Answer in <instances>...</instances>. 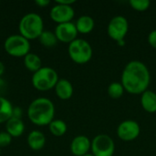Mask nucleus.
Returning <instances> with one entry per match:
<instances>
[{
  "label": "nucleus",
  "instance_id": "4be33fe9",
  "mask_svg": "<svg viewBox=\"0 0 156 156\" xmlns=\"http://www.w3.org/2000/svg\"><path fill=\"white\" fill-rule=\"evenodd\" d=\"M124 88L122 84V82H112L108 87V94L112 99H119L123 95Z\"/></svg>",
  "mask_w": 156,
  "mask_h": 156
},
{
  "label": "nucleus",
  "instance_id": "7ed1b4c3",
  "mask_svg": "<svg viewBox=\"0 0 156 156\" xmlns=\"http://www.w3.org/2000/svg\"><path fill=\"white\" fill-rule=\"evenodd\" d=\"M18 29L20 35L27 40L38 38L44 31L43 19L38 14L28 13L21 18Z\"/></svg>",
  "mask_w": 156,
  "mask_h": 156
},
{
  "label": "nucleus",
  "instance_id": "2f4dec72",
  "mask_svg": "<svg viewBox=\"0 0 156 156\" xmlns=\"http://www.w3.org/2000/svg\"><path fill=\"white\" fill-rule=\"evenodd\" d=\"M0 153H1V148H0Z\"/></svg>",
  "mask_w": 156,
  "mask_h": 156
},
{
  "label": "nucleus",
  "instance_id": "39448f33",
  "mask_svg": "<svg viewBox=\"0 0 156 156\" xmlns=\"http://www.w3.org/2000/svg\"><path fill=\"white\" fill-rule=\"evenodd\" d=\"M68 51L70 58L78 64L89 62L91 59L93 53L90 44L82 38H76L69 43Z\"/></svg>",
  "mask_w": 156,
  "mask_h": 156
},
{
  "label": "nucleus",
  "instance_id": "9b49d317",
  "mask_svg": "<svg viewBox=\"0 0 156 156\" xmlns=\"http://www.w3.org/2000/svg\"><path fill=\"white\" fill-rule=\"evenodd\" d=\"M54 33L58 41L69 44L77 38L79 32L74 23L68 22V23L58 24Z\"/></svg>",
  "mask_w": 156,
  "mask_h": 156
},
{
  "label": "nucleus",
  "instance_id": "a211bd4d",
  "mask_svg": "<svg viewBox=\"0 0 156 156\" xmlns=\"http://www.w3.org/2000/svg\"><path fill=\"white\" fill-rule=\"evenodd\" d=\"M24 65L29 71H32L34 73L42 68L40 58L34 53H28L27 56L24 57Z\"/></svg>",
  "mask_w": 156,
  "mask_h": 156
},
{
  "label": "nucleus",
  "instance_id": "412c9836",
  "mask_svg": "<svg viewBox=\"0 0 156 156\" xmlns=\"http://www.w3.org/2000/svg\"><path fill=\"white\" fill-rule=\"evenodd\" d=\"M40 43L47 48H52L57 45L58 43V38L55 35V33L50 32V31H43L40 37H38Z\"/></svg>",
  "mask_w": 156,
  "mask_h": 156
},
{
  "label": "nucleus",
  "instance_id": "423d86ee",
  "mask_svg": "<svg viewBox=\"0 0 156 156\" xmlns=\"http://www.w3.org/2000/svg\"><path fill=\"white\" fill-rule=\"evenodd\" d=\"M129 23L125 16L118 15L113 16L109 24L107 32L111 38L118 42L119 46H123L125 43V36L128 33Z\"/></svg>",
  "mask_w": 156,
  "mask_h": 156
},
{
  "label": "nucleus",
  "instance_id": "f3484780",
  "mask_svg": "<svg viewBox=\"0 0 156 156\" xmlns=\"http://www.w3.org/2000/svg\"><path fill=\"white\" fill-rule=\"evenodd\" d=\"M76 27L78 32L82 34H88L92 31L94 28V20L89 15H82L80 16L76 21Z\"/></svg>",
  "mask_w": 156,
  "mask_h": 156
},
{
  "label": "nucleus",
  "instance_id": "1a4fd4ad",
  "mask_svg": "<svg viewBox=\"0 0 156 156\" xmlns=\"http://www.w3.org/2000/svg\"><path fill=\"white\" fill-rule=\"evenodd\" d=\"M141 133L139 123L133 120H126L121 122L117 128V134L120 139L125 142L135 140Z\"/></svg>",
  "mask_w": 156,
  "mask_h": 156
},
{
  "label": "nucleus",
  "instance_id": "c85d7f7f",
  "mask_svg": "<svg viewBox=\"0 0 156 156\" xmlns=\"http://www.w3.org/2000/svg\"><path fill=\"white\" fill-rule=\"evenodd\" d=\"M5 82L4 81L3 79L0 78V95L2 94V92L5 90Z\"/></svg>",
  "mask_w": 156,
  "mask_h": 156
},
{
  "label": "nucleus",
  "instance_id": "c756f323",
  "mask_svg": "<svg viewBox=\"0 0 156 156\" xmlns=\"http://www.w3.org/2000/svg\"><path fill=\"white\" fill-rule=\"evenodd\" d=\"M4 72H5V66H4V64L0 61V78H1V76L4 74Z\"/></svg>",
  "mask_w": 156,
  "mask_h": 156
},
{
  "label": "nucleus",
  "instance_id": "dca6fc26",
  "mask_svg": "<svg viewBox=\"0 0 156 156\" xmlns=\"http://www.w3.org/2000/svg\"><path fill=\"white\" fill-rule=\"evenodd\" d=\"M141 103L143 108L150 113L156 112V93L153 90H145L142 93Z\"/></svg>",
  "mask_w": 156,
  "mask_h": 156
},
{
  "label": "nucleus",
  "instance_id": "393cba45",
  "mask_svg": "<svg viewBox=\"0 0 156 156\" xmlns=\"http://www.w3.org/2000/svg\"><path fill=\"white\" fill-rule=\"evenodd\" d=\"M148 42L149 44L156 48V29L152 30L148 35Z\"/></svg>",
  "mask_w": 156,
  "mask_h": 156
},
{
  "label": "nucleus",
  "instance_id": "cd10ccee",
  "mask_svg": "<svg viewBox=\"0 0 156 156\" xmlns=\"http://www.w3.org/2000/svg\"><path fill=\"white\" fill-rule=\"evenodd\" d=\"M76 1L75 0H57L56 4H60V5H71L74 4Z\"/></svg>",
  "mask_w": 156,
  "mask_h": 156
},
{
  "label": "nucleus",
  "instance_id": "f257e3e1",
  "mask_svg": "<svg viewBox=\"0 0 156 156\" xmlns=\"http://www.w3.org/2000/svg\"><path fill=\"white\" fill-rule=\"evenodd\" d=\"M150 80L147 66L139 60L128 62L122 73V84L124 90L133 94H142L147 90Z\"/></svg>",
  "mask_w": 156,
  "mask_h": 156
},
{
  "label": "nucleus",
  "instance_id": "a878e982",
  "mask_svg": "<svg viewBox=\"0 0 156 156\" xmlns=\"http://www.w3.org/2000/svg\"><path fill=\"white\" fill-rule=\"evenodd\" d=\"M12 117L16 118V119H21V117H22V109L20 107H14L13 108V112H12Z\"/></svg>",
  "mask_w": 156,
  "mask_h": 156
},
{
  "label": "nucleus",
  "instance_id": "4468645a",
  "mask_svg": "<svg viewBox=\"0 0 156 156\" xmlns=\"http://www.w3.org/2000/svg\"><path fill=\"white\" fill-rule=\"evenodd\" d=\"M6 133L12 137H19L25 131V125L21 119L11 117L5 124Z\"/></svg>",
  "mask_w": 156,
  "mask_h": 156
},
{
  "label": "nucleus",
  "instance_id": "6ab92c4d",
  "mask_svg": "<svg viewBox=\"0 0 156 156\" xmlns=\"http://www.w3.org/2000/svg\"><path fill=\"white\" fill-rule=\"evenodd\" d=\"M13 108L8 100L0 96V123L6 122L12 117Z\"/></svg>",
  "mask_w": 156,
  "mask_h": 156
},
{
  "label": "nucleus",
  "instance_id": "ddd939ff",
  "mask_svg": "<svg viewBox=\"0 0 156 156\" xmlns=\"http://www.w3.org/2000/svg\"><path fill=\"white\" fill-rule=\"evenodd\" d=\"M54 89L57 96L61 100H69L73 94V86L71 82L66 79L58 80Z\"/></svg>",
  "mask_w": 156,
  "mask_h": 156
},
{
  "label": "nucleus",
  "instance_id": "6e6552de",
  "mask_svg": "<svg viewBox=\"0 0 156 156\" xmlns=\"http://www.w3.org/2000/svg\"><path fill=\"white\" fill-rule=\"evenodd\" d=\"M90 149L95 156H112L115 151V144L109 135L99 134L91 141Z\"/></svg>",
  "mask_w": 156,
  "mask_h": 156
},
{
  "label": "nucleus",
  "instance_id": "9d476101",
  "mask_svg": "<svg viewBox=\"0 0 156 156\" xmlns=\"http://www.w3.org/2000/svg\"><path fill=\"white\" fill-rule=\"evenodd\" d=\"M49 15L54 22L58 24H62L71 22L72 18L74 17L75 11L71 5L56 4L51 8Z\"/></svg>",
  "mask_w": 156,
  "mask_h": 156
},
{
  "label": "nucleus",
  "instance_id": "f8f14e48",
  "mask_svg": "<svg viewBox=\"0 0 156 156\" xmlns=\"http://www.w3.org/2000/svg\"><path fill=\"white\" fill-rule=\"evenodd\" d=\"M91 142L85 135L76 136L70 144V151L75 156H83L89 154Z\"/></svg>",
  "mask_w": 156,
  "mask_h": 156
},
{
  "label": "nucleus",
  "instance_id": "7c9ffc66",
  "mask_svg": "<svg viewBox=\"0 0 156 156\" xmlns=\"http://www.w3.org/2000/svg\"><path fill=\"white\" fill-rule=\"evenodd\" d=\"M83 156H95L94 154H85V155Z\"/></svg>",
  "mask_w": 156,
  "mask_h": 156
},
{
  "label": "nucleus",
  "instance_id": "aec40b11",
  "mask_svg": "<svg viewBox=\"0 0 156 156\" xmlns=\"http://www.w3.org/2000/svg\"><path fill=\"white\" fill-rule=\"evenodd\" d=\"M49 131L55 136H62L67 132V124L62 120H53L49 123Z\"/></svg>",
  "mask_w": 156,
  "mask_h": 156
},
{
  "label": "nucleus",
  "instance_id": "0eeeda50",
  "mask_svg": "<svg viewBox=\"0 0 156 156\" xmlns=\"http://www.w3.org/2000/svg\"><path fill=\"white\" fill-rule=\"evenodd\" d=\"M4 48L12 57H25L29 53L30 43L21 35H12L5 39Z\"/></svg>",
  "mask_w": 156,
  "mask_h": 156
},
{
  "label": "nucleus",
  "instance_id": "bb28decb",
  "mask_svg": "<svg viewBox=\"0 0 156 156\" xmlns=\"http://www.w3.org/2000/svg\"><path fill=\"white\" fill-rule=\"evenodd\" d=\"M35 3L39 7H45V6H47V5H48L50 4V1L49 0H36Z\"/></svg>",
  "mask_w": 156,
  "mask_h": 156
},
{
  "label": "nucleus",
  "instance_id": "5701e85b",
  "mask_svg": "<svg viewBox=\"0 0 156 156\" xmlns=\"http://www.w3.org/2000/svg\"><path fill=\"white\" fill-rule=\"evenodd\" d=\"M130 5L137 11H145L149 8L151 2L149 0H131Z\"/></svg>",
  "mask_w": 156,
  "mask_h": 156
},
{
  "label": "nucleus",
  "instance_id": "2eb2a0df",
  "mask_svg": "<svg viewBox=\"0 0 156 156\" xmlns=\"http://www.w3.org/2000/svg\"><path fill=\"white\" fill-rule=\"evenodd\" d=\"M46 144V138L43 133L39 131H32L27 136V144L34 151L41 150Z\"/></svg>",
  "mask_w": 156,
  "mask_h": 156
},
{
  "label": "nucleus",
  "instance_id": "20e7f679",
  "mask_svg": "<svg viewBox=\"0 0 156 156\" xmlns=\"http://www.w3.org/2000/svg\"><path fill=\"white\" fill-rule=\"evenodd\" d=\"M57 71L49 67H42L32 76L33 87L40 91H47L55 88L58 81Z\"/></svg>",
  "mask_w": 156,
  "mask_h": 156
},
{
  "label": "nucleus",
  "instance_id": "b1692460",
  "mask_svg": "<svg viewBox=\"0 0 156 156\" xmlns=\"http://www.w3.org/2000/svg\"><path fill=\"white\" fill-rule=\"evenodd\" d=\"M12 136L8 134L6 132L0 133V148H4L8 146L11 144Z\"/></svg>",
  "mask_w": 156,
  "mask_h": 156
},
{
  "label": "nucleus",
  "instance_id": "f03ea898",
  "mask_svg": "<svg viewBox=\"0 0 156 156\" xmlns=\"http://www.w3.org/2000/svg\"><path fill=\"white\" fill-rule=\"evenodd\" d=\"M27 115L30 122L37 126L49 125L55 115V106L48 98H37L28 106Z\"/></svg>",
  "mask_w": 156,
  "mask_h": 156
}]
</instances>
